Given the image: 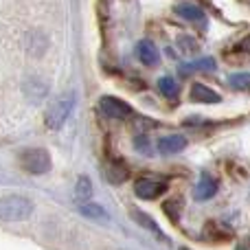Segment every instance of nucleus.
Masks as SVG:
<instances>
[{"label":"nucleus","instance_id":"1","mask_svg":"<svg viewBox=\"0 0 250 250\" xmlns=\"http://www.w3.org/2000/svg\"><path fill=\"white\" fill-rule=\"evenodd\" d=\"M33 213V202L24 195H4L0 200V220L2 222H22Z\"/></svg>","mask_w":250,"mask_h":250},{"label":"nucleus","instance_id":"2","mask_svg":"<svg viewBox=\"0 0 250 250\" xmlns=\"http://www.w3.org/2000/svg\"><path fill=\"white\" fill-rule=\"evenodd\" d=\"M73 108H75V92H66L57 101H53V105L46 110V127L60 129L66 123V119L70 117Z\"/></svg>","mask_w":250,"mask_h":250},{"label":"nucleus","instance_id":"3","mask_svg":"<svg viewBox=\"0 0 250 250\" xmlns=\"http://www.w3.org/2000/svg\"><path fill=\"white\" fill-rule=\"evenodd\" d=\"M20 165L24 171L33 176H42L51 169V154L46 149H26L20 156Z\"/></svg>","mask_w":250,"mask_h":250},{"label":"nucleus","instance_id":"4","mask_svg":"<svg viewBox=\"0 0 250 250\" xmlns=\"http://www.w3.org/2000/svg\"><path fill=\"white\" fill-rule=\"evenodd\" d=\"M99 110H101V114L108 119H127L129 114H132V105L125 104L119 97H101Z\"/></svg>","mask_w":250,"mask_h":250},{"label":"nucleus","instance_id":"5","mask_svg":"<svg viewBox=\"0 0 250 250\" xmlns=\"http://www.w3.org/2000/svg\"><path fill=\"white\" fill-rule=\"evenodd\" d=\"M167 191V185L160 180H151V178H141L134 185V193L141 200H156L158 195H163Z\"/></svg>","mask_w":250,"mask_h":250},{"label":"nucleus","instance_id":"6","mask_svg":"<svg viewBox=\"0 0 250 250\" xmlns=\"http://www.w3.org/2000/svg\"><path fill=\"white\" fill-rule=\"evenodd\" d=\"M217 189H220V185H217V180L211 176V173H202L198 180V185H195L193 189V198L198 200V202H204V200H211L213 195L217 193Z\"/></svg>","mask_w":250,"mask_h":250},{"label":"nucleus","instance_id":"7","mask_svg":"<svg viewBox=\"0 0 250 250\" xmlns=\"http://www.w3.org/2000/svg\"><path fill=\"white\" fill-rule=\"evenodd\" d=\"M136 55L143 64L151 66V68L160 64V53H158V48H156V44L151 42V40H141V42L136 44Z\"/></svg>","mask_w":250,"mask_h":250},{"label":"nucleus","instance_id":"8","mask_svg":"<svg viewBox=\"0 0 250 250\" xmlns=\"http://www.w3.org/2000/svg\"><path fill=\"white\" fill-rule=\"evenodd\" d=\"M189 97H191V101H195V104H211L213 105V104H220L222 101V97L217 95L213 88L204 86V83H193Z\"/></svg>","mask_w":250,"mask_h":250},{"label":"nucleus","instance_id":"9","mask_svg":"<svg viewBox=\"0 0 250 250\" xmlns=\"http://www.w3.org/2000/svg\"><path fill=\"white\" fill-rule=\"evenodd\" d=\"M187 147V138L180 136V134H169V136H163L158 141V151L165 156L169 154H178Z\"/></svg>","mask_w":250,"mask_h":250},{"label":"nucleus","instance_id":"10","mask_svg":"<svg viewBox=\"0 0 250 250\" xmlns=\"http://www.w3.org/2000/svg\"><path fill=\"white\" fill-rule=\"evenodd\" d=\"M173 11L178 13V16L182 18V20L187 22H195V24H202L207 18H204V11L198 7V4H191V2H180L176 4V9Z\"/></svg>","mask_w":250,"mask_h":250},{"label":"nucleus","instance_id":"11","mask_svg":"<svg viewBox=\"0 0 250 250\" xmlns=\"http://www.w3.org/2000/svg\"><path fill=\"white\" fill-rule=\"evenodd\" d=\"M213 68H215V60H213V57H202V60L182 64L180 73L182 75H191V73H202V70H213Z\"/></svg>","mask_w":250,"mask_h":250},{"label":"nucleus","instance_id":"12","mask_svg":"<svg viewBox=\"0 0 250 250\" xmlns=\"http://www.w3.org/2000/svg\"><path fill=\"white\" fill-rule=\"evenodd\" d=\"M132 217H134V220H136L138 224H141L145 230H149V233H154L156 237H158V239H163V242H165V235H163V230L158 229V224H156V220H154V217H149V215H147V213H143V211H132Z\"/></svg>","mask_w":250,"mask_h":250},{"label":"nucleus","instance_id":"13","mask_svg":"<svg viewBox=\"0 0 250 250\" xmlns=\"http://www.w3.org/2000/svg\"><path fill=\"white\" fill-rule=\"evenodd\" d=\"M92 195V182L88 176H79L77 178V185H75V200L79 204H83L88 198Z\"/></svg>","mask_w":250,"mask_h":250},{"label":"nucleus","instance_id":"14","mask_svg":"<svg viewBox=\"0 0 250 250\" xmlns=\"http://www.w3.org/2000/svg\"><path fill=\"white\" fill-rule=\"evenodd\" d=\"M79 213H82L83 217H88V220H108L105 208L95 202H83L82 207H79Z\"/></svg>","mask_w":250,"mask_h":250},{"label":"nucleus","instance_id":"15","mask_svg":"<svg viewBox=\"0 0 250 250\" xmlns=\"http://www.w3.org/2000/svg\"><path fill=\"white\" fill-rule=\"evenodd\" d=\"M158 90L163 92L167 99H176L178 92H180V86L176 83V79L169 77V75H165V77L158 79Z\"/></svg>","mask_w":250,"mask_h":250},{"label":"nucleus","instance_id":"16","mask_svg":"<svg viewBox=\"0 0 250 250\" xmlns=\"http://www.w3.org/2000/svg\"><path fill=\"white\" fill-rule=\"evenodd\" d=\"M108 178H110V182H114V185H121V182L127 180V167L117 160V163H112L108 167Z\"/></svg>","mask_w":250,"mask_h":250},{"label":"nucleus","instance_id":"17","mask_svg":"<svg viewBox=\"0 0 250 250\" xmlns=\"http://www.w3.org/2000/svg\"><path fill=\"white\" fill-rule=\"evenodd\" d=\"M229 83L235 90H250V73H233L229 77Z\"/></svg>","mask_w":250,"mask_h":250},{"label":"nucleus","instance_id":"18","mask_svg":"<svg viewBox=\"0 0 250 250\" xmlns=\"http://www.w3.org/2000/svg\"><path fill=\"white\" fill-rule=\"evenodd\" d=\"M178 46L185 53H195L198 51V42H195L191 35H178Z\"/></svg>","mask_w":250,"mask_h":250},{"label":"nucleus","instance_id":"19","mask_svg":"<svg viewBox=\"0 0 250 250\" xmlns=\"http://www.w3.org/2000/svg\"><path fill=\"white\" fill-rule=\"evenodd\" d=\"M180 250H185V248H180Z\"/></svg>","mask_w":250,"mask_h":250}]
</instances>
